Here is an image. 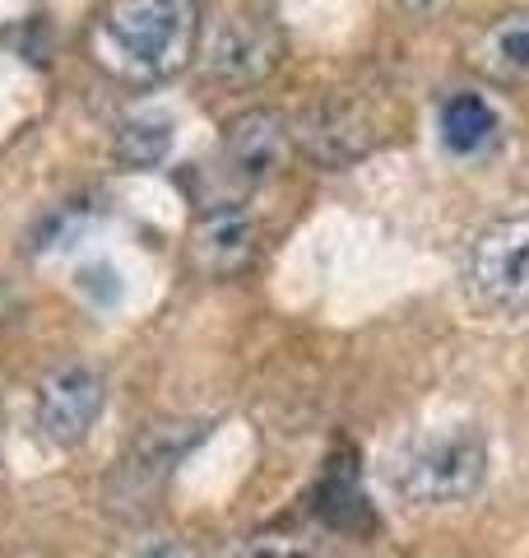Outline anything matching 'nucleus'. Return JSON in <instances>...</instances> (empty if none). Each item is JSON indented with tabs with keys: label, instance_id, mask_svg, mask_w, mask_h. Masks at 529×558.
Wrapping results in <instances>:
<instances>
[{
	"label": "nucleus",
	"instance_id": "1",
	"mask_svg": "<svg viewBox=\"0 0 529 558\" xmlns=\"http://www.w3.org/2000/svg\"><path fill=\"white\" fill-rule=\"evenodd\" d=\"M196 0H108L88 28V57L126 84H158L196 57Z\"/></svg>",
	"mask_w": 529,
	"mask_h": 558
},
{
	"label": "nucleus",
	"instance_id": "2",
	"mask_svg": "<svg viewBox=\"0 0 529 558\" xmlns=\"http://www.w3.org/2000/svg\"><path fill=\"white\" fill-rule=\"evenodd\" d=\"M488 480V438L473 424H441L385 457V484L409 508H455Z\"/></svg>",
	"mask_w": 529,
	"mask_h": 558
},
{
	"label": "nucleus",
	"instance_id": "3",
	"mask_svg": "<svg viewBox=\"0 0 529 558\" xmlns=\"http://www.w3.org/2000/svg\"><path fill=\"white\" fill-rule=\"evenodd\" d=\"M465 284L492 312H529V215L492 219L465 252Z\"/></svg>",
	"mask_w": 529,
	"mask_h": 558
},
{
	"label": "nucleus",
	"instance_id": "4",
	"mask_svg": "<svg viewBox=\"0 0 529 558\" xmlns=\"http://www.w3.org/2000/svg\"><path fill=\"white\" fill-rule=\"evenodd\" d=\"M200 418H172V424H153L121 451L116 470L108 475V508L112 512H139L158 498V488L168 484L176 461L205 438Z\"/></svg>",
	"mask_w": 529,
	"mask_h": 558
},
{
	"label": "nucleus",
	"instance_id": "5",
	"mask_svg": "<svg viewBox=\"0 0 529 558\" xmlns=\"http://www.w3.org/2000/svg\"><path fill=\"white\" fill-rule=\"evenodd\" d=\"M288 131H293L297 149H303L311 163H321V168H348V163H358L362 154L377 149L381 117L372 112V102H367V98L330 94L321 102H311V108L297 117Z\"/></svg>",
	"mask_w": 529,
	"mask_h": 558
},
{
	"label": "nucleus",
	"instance_id": "6",
	"mask_svg": "<svg viewBox=\"0 0 529 558\" xmlns=\"http://www.w3.org/2000/svg\"><path fill=\"white\" fill-rule=\"evenodd\" d=\"M102 405H108V377H102L94 363L70 359V363H57V368L38 381L33 424H38L42 442L75 447L94 433Z\"/></svg>",
	"mask_w": 529,
	"mask_h": 558
},
{
	"label": "nucleus",
	"instance_id": "7",
	"mask_svg": "<svg viewBox=\"0 0 529 558\" xmlns=\"http://www.w3.org/2000/svg\"><path fill=\"white\" fill-rule=\"evenodd\" d=\"M200 57L223 84H256L279 65V33L256 10H223L205 33Z\"/></svg>",
	"mask_w": 529,
	"mask_h": 558
},
{
	"label": "nucleus",
	"instance_id": "8",
	"mask_svg": "<svg viewBox=\"0 0 529 558\" xmlns=\"http://www.w3.org/2000/svg\"><path fill=\"white\" fill-rule=\"evenodd\" d=\"M288 140H293V131H288L284 112H274V108L237 112L223 131V163L233 168V178L256 186V182L274 178V172L284 168Z\"/></svg>",
	"mask_w": 529,
	"mask_h": 558
},
{
	"label": "nucleus",
	"instance_id": "9",
	"mask_svg": "<svg viewBox=\"0 0 529 558\" xmlns=\"http://www.w3.org/2000/svg\"><path fill=\"white\" fill-rule=\"evenodd\" d=\"M196 266L205 275H237L246 260L256 252V223L246 209L237 205H223V209H209L196 229Z\"/></svg>",
	"mask_w": 529,
	"mask_h": 558
},
{
	"label": "nucleus",
	"instance_id": "10",
	"mask_svg": "<svg viewBox=\"0 0 529 558\" xmlns=\"http://www.w3.org/2000/svg\"><path fill=\"white\" fill-rule=\"evenodd\" d=\"M469 65L497 84H529V10L492 20L469 43Z\"/></svg>",
	"mask_w": 529,
	"mask_h": 558
},
{
	"label": "nucleus",
	"instance_id": "11",
	"mask_svg": "<svg viewBox=\"0 0 529 558\" xmlns=\"http://www.w3.org/2000/svg\"><path fill=\"white\" fill-rule=\"evenodd\" d=\"M497 112H492V102L483 94L473 89H460L451 94L446 102H441V140H446L451 154H460V159H469V154H483L492 140H497Z\"/></svg>",
	"mask_w": 529,
	"mask_h": 558
},
{
	"label": "nucleus",
	"instance_id": "12",
	"mask_svg": "<svg viewBox=\"0 0 529 558\" xmlns=\"http://www.w3.org/2000/svg\"><path fill=\"white\" fill-rule=\"evenodd\" d=\"M112 154H116V163H126L135 172L158 168L172 154V121L168 117H131V121H121Z\"/></svg>",
	"mask_w": 529,
	"mask_h": 558
},
{
	"label": "nucleus",
	"instance_id": "13",
	"mask_svg": "<svg viewBox=\"0 0 529 558\" xmlns=\"http://www.w3.org/2000/svg\"><path fill=\"white\" fill-rule=\"evenodd\" d=\"M84 229V209L79 205H57L51 215H42V223L33 229V252H61L75 242V233Z\"/></svg>",
	"mask_w": 529,
	"mask_h": 558
},
{
	"label": "nucleus",
	"instance_id": "14",
	"mask_svg": "<svg viewBox=\"0 0 529 558\" xmlns=\"http://www.w3.org/2000/svg\"><path fill=\"white\" fill-rule=\"evenodd\" d=\"M237 558H321V554L297 545V539H288V535H256V539H246Z\"/></svg>",
	"mask_w": 529,
	"mask_h": 558
},
{
	"label": "nucleus",
	"instance_id": "15",
	"mask_svg": "<svg viewBox=\"0 0 529 558\" xmlns=\"http://www.w3.org/2000/svg\"><path fill=\"white\" fill-rule=\"evenodd\" d=\"M121 558H200V554L190 549L186 539H176V535H145V539H135Z\"/></svg>",
	"mask_w": 529,
	"mask_h": 558
},
{
	"label": "nucleus",
	"instance_id": "16",
	"mask_svg": "<svg viewBox=\"0 0 529 558\" xmlns=\"http://www.w3.org/2000/svg\"><path fill=\"white\" fill-rule=\"evenodd\" d=\"M399 5L409 10V14H422V20H432V14H441V10L451 5V0H399Z\"/></svg>",
	"mask_w": 529,
	"mask_h": 558
},
{
	"label": "nucleus",
	"instance_id": "17",
	"mask_svg": "<svg viewBox=\"0 0 529 558\" xmlns=\"http://www.w3.org/2000/svg\"><path fill=\"white\" fill-rule=\"evenodd\" d=\"M0 433H5V418H0Z\"/></svg>",
	"mask_w": 529,
	"mask_h": 558
}]
</instances>
